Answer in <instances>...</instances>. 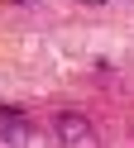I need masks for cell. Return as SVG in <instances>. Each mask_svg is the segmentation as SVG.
<instances>
[{"label": "cell", "instance_id": "6da1fadb", "mask_svg": "<svg viewBox=\"0 0 134 148\" xmlns=\"http://www.w3.org/2000/svg\"><path fill=\"white\" fill-rule=\"evenodd\" d=\"M53 134L62 138V143H72V148H91L96 143V124L86 115H77V110H62V115L53 119Z\"/></svg>", "mask_w": 134, "mask_h": 148}, {"label": "cell", "instance_id": "7a4b0ae2", "mask_svg": "<svg viewBox=\"0 0 134 148\" xmlns=\"http://www.w3.org/2000/svg\"><path fill=\"white\" fill-rule=\"evenodd\" d=\"M0 138H5V143H24V138H29V124L19 115H10V110H0Z\"/></svg>", "mask_w": 134, "mask_h": 148}, {"label": "cell", "instance_id": "3957f363", "mask_svg": "<svg viewBox=\"0 0 134 148\" xmlns=\"http://www.w3.org/2000/svg\"><path fill=\"white\" fill-rule=\"evenodd\" d=\"M77 5H105V0H77Z\"/></svg>", "mask_w": 134, "mask_h": 148}]
</instances>
